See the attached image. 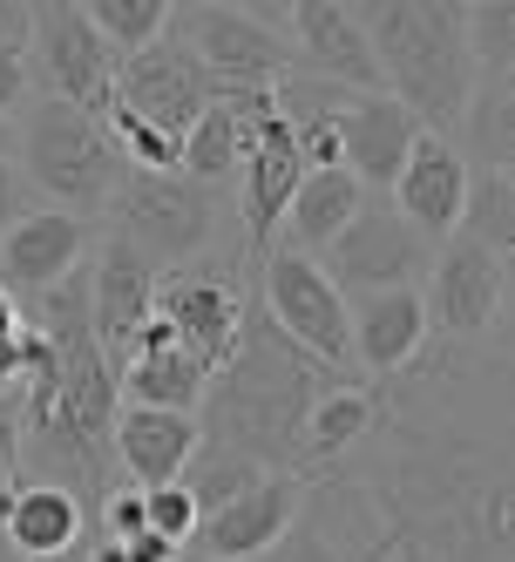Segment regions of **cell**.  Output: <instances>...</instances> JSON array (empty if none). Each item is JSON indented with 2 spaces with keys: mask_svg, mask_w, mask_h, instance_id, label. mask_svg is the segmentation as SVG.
<instances>
[{
  "mask_svg": "<svg viewBox=\"0 0 515 562\" xmlns=\"http://www.w3.org/2000/svg\"><path fill=\"white\" fill-rule=\"evenodd\" d=\"M333 386H346V373L299 352L258 312V292H251V312H245V326H237L231 359L211 373L204 400H197V407H204L197 414V440L245 454L265 474H299L305 481V414H312V400L333 393Z\"/></svg>",
  "mask_w": 515,
  "mask_h": 562,
  "instance_id": "6da1fadb",
  "label": "cell"
},
{
  "mask_svg": "<svg viewBox=\"0 0 515 562\" xmlns=\"http://www.w3.org/2000/svg\"><path fill=\"white\" fill-rule=\"evenodd\" d=\"M352 14L367 27L380 95L401 102L427 136L461 130V109L474 89V48H468L461 0H373V8H352Z\"/></svg>",
  "mask_w": 515,
  "mask_h": 562,
  "instance_id": "7a4b0ae2",
  "label": "cell"
},
{
  "mask_svg": "<svg viewBox=\"0 0 515 562\" xmlns=\"http://www.w3.org/2000/svg\"><path fill=\"white\" fill-rule=\"evenodd\" d=\"M21 130V149H14V170L27 177V190L48 196V211H68V217H89L109 211L115 183L130 177L123 149H115V136L96 123V115L68 109V102H34Z\"/></svg>",
  "mask_w": 515,
  "mask_h": 562,
  "instance_id": "3957f363",
  "label": "cell"
},
{
  "mask_svg": "<svg viewBox=\"0 0 515 562\" xmlns=\"http://www.w3.org/2000/svg\"><path fill=\"white\" fill-rule=\"evenodd\" d=\"M217 224H224V196L204 183H183V177L130 170L109 196V237H123L156 271H183L197 258H211Z\"/></svg>",
  "mask_w": 515,
  "mask_h": 562,
  "instance_id": "277c9868",
  "label": "cell"
},
{
  "mask_svg": "<svg viewBox=\"0 0 515 562\" xmlns=\"http://www.w3.org/2000/svg\"><path fill=\"white\" fill-rule=\"evenodd\" d=\"M164 34L197 68H204L211 102L217 95H245V89H271L292 68L286 34L265 27L251 8H211V0H197V8H170Z\"/></svg>",
  "mask_w": 515,
  "mask_h": 562,
  "instance_id": "5b68a950",
  "label": "cell"
},
{
  "mask_svg": "<svg viewBox=\"0 0 515 562\" xmlns=\"http://www.w3.org/2000/svg\"><path fill=\"white\" fill-rule=\"evenodd\" d=\"M258 271H265L258 278V312L271 326H279L299 352H312L320 367L352 373V318H346V299L333 292V278L312 258L279 251V245L258 258Z\"/></svg>",
  "mask_w": 515,
  "mask_h": 562,
  "instance_id": "8992f818",
  "label": "cell"
},
{
  "mask_svg": "<svg viewBox=\"0 0 515 562\" xmlns=\"http://www.w3.org/2000/svg\"><path fill=\"white\" fill-rule=\"evenodd\" d=\"M502 305H508V258L468 245V237L434 245L427 292H421L427 339H441V346H482L502 326Z\"/></svg>",
  "mask_w": 515,
  "mask_h": 562,
  "instance_id": "52a82bcc",
  "label": "cell"
},
{
  "mask_svg": "<svg viewBox=\"0 0 515 562\" xmlns=\"http://www.w3.org/2000/svg\"><path fill=\"white\" fill-rule=\"evenodd\" d=\"M427 258H434L427 237H414L387 196H367L360 217H352L312 265L333 278L339 299L346 292L367 299V292H414V278H427Z\"/></svg>",
  "mask_w": 515,
  "mask_h": 562,
  "instance_id": "ba28073f",
  "label": "cell"
},
{
  "mask_svg": "<svg viewBox=\"0 0 515 562\" xmlns=\"http://www.w3.org/2000/svg\"><path fill=\"white\" fill-rule=\"evenodd\" d=\"M245 312H251V292L237 285V265H231V258H197V265H183V271H164V278H156V318H170L177 346H183L204 373H217L224 359H231Z\"/></svg>",
  "mask_w": 515,
  "mask_h": 562,
  "instance_id": "9c48e42d",
  "label": "cell"
},
{
  "mask_svg": "<svg viewBox=\"0 0 515 562\" xmlns=\"http://www.w3.org/2000/svg\"><path fill=\"white\" fill-rule=\"evenodd\" d=\"M27 55L42 68V82L55 102L82 109V115H109L115 102V55L102 48V34L89 27L82 8L68 0H27Z\"/></svg>",
  "mask_w": 515,
  "mask_h": 562,
  "instance_id": "30bf717a",
  "label": "cell"
},
{
  "mask_svg": "<svg viewBox=\"0 0 515 562\" xmlns=\"http://www.w3.org/2000/svg\"><path fill=\"white\" fill-rule=\"evenodd\" d=\"M109 109H123V115H136V123L164 130L170 143H183L197 130V115L211 109V82H204V68L164 34V42H149L143 55L115 61V102Z\"/></svg>",
  "mask_w": 515,
  "mask_h": 562,
  "instance_id": "8fae6325",
  "label": "cell"
},
{
  "mask_svg": "<svg viewBox=\"0 0 515 562\" xmlns=\"http://www.w3.org/2000/svg\"><path fill=\"white\" fill-rule=\"evenodd\" d=\"M305 508V481L299 474H258L237 502H224L217 515L197 521V536L183 555H204V562H265L292 536V521Z\"/></svg>",
  "mask_w": 515,
  "mask_h": 562,
  "instance_id": "7c38bea8",
  "label": "cell"
},
{
  "mask_svg": "<svg viewBox=\"0 0 515 562\" xmlns=\"http://www.w3.org/2000/svg\"><path fill=\"white\" fill-rule=\"evenodd\" d=\"M279 34L292 48V75H312V82H333L352 95H380V68H373L367 27L352 8H339V0H292Z\"/></svg>",
  "mask_w": 515,
  "mask_h": 562,
  "instance_id": "4fadbf2b",
  "label": "cell"
},
{
  "mask_svg": "<svg viewBox=\"0 0 515 562\" xmlns=\"http://www.w3.org/2000/svg\"><path fill=\"white\" fill-rule=\"evenodd\" d=\"M89 217H68V211H48L34 204L14 231H0V292L14 299H42L48 285H61V278L89 258Z\"/></svg>",
  "mask_w": 515,
  "mask_h": 562,
  "instance_id": "5bb4252c",
  "label": "cell"
},
{
  "mask_svg": "<svg viewBox=\"0 0 515 562\" xmlns=\"http://www.w3.org/2000/svg\"><path fill=\"white\" fill-rule=\"evenodd\" d=\"M461 196H468V164H461V149L448 136H421L407 149V164L401 177H393L387 190V204L401 211V224L414 237H427V245H448L455 224H461Z\"/></svg>",
  "mask_w": 515,
  "mask_h": 562,
  "instance_id": "9a60e30c",
  "label": "cell"
},
{
  "mask_svg": "<svg viewBox=\"0 0 515 562\" xmlns=\"http://www.w3.org/2000/svg\"><path fill=\"white\" fill-rule=\"evenodd\" d=\"M156 271L143 251H130L123 237H102L89 258V318H96V346L109 352V367L123 359V346L136 339V326L156 312Z\"/></svg>",
  "mask_w": 515,
  "mask_h": 562,
  "instance_id": "2e32d148",
  "label": "cell"
},
{
  "mask_svg": "<svg viewBox=\"0 0 515 562\" xmlns=\"http://www.w3.org/2000/svg\"><path fill=\"white\" fill-rule=\"evenodd\" d=\"M333 136H339V170L373 196V190H393V177H401V164H407V149L427 130L414 123L401 102H387V95H352V109L333 123Z\"/></svg>",
  "mask_w": 515,
  "mask_h": 562,
  "instance_id": "e0dca14e",
  "label": "cell"
},
{
  "mask_svg": "<svg viewBox=\"0 0 515 562\" xmlns=\"http://www.w3.org/2000/svg\"><path fill=\"white\" fill-rule=\"evenodd\" d=\"M109 454H115V481L130 488H170L183 481L190 454H197V414H164V407H123L109 434Z\"/></svg>",
  "mask_w": 515,
  "mask_h": 562,
  "instance_id": "ac0fdd59",
  "label": "cell"
},
{
  "mask_svg": "<svg viewBox=\"0 0 515 562\" xmlns=\"http://www.w3.org/2000/svg\"><path fill=\"white\" fill-rule=\"evenodd\" d=\"M346 318H352V359H360L373 380H401L427 346L421 292H367V299L346 305Z\"/></svg>",
  "mask_w": 515,
  "mask_h": 562,
  "instance_id": "d6986e66",
  "label": "cell"
},
{
  "mask_svg": "<svg viewBox=\"0 0 515 562\" xmlns=\"http://www.w3.org/2000/svg\"><path fill=\"white\" fill-rule=\"evenodd\" d=\"M96 529H89V508L48 488V481H21V495L8 502V515H0V549H8L14 562H55L68 549H82Z\"/></svg>",
  "mask_w": 515,
  "mask_h": 562,
  "instance_id": "ffe728a7",
  "label": "cell"
},
{
  "mask_svg": "<svg viewBox=\"0 0 515 562\" xmlns=\"http://www.w3.org/2000/svg\"><path fill=\"white\" fill-rule=\"evenodd\" d=\"M360 204H367V190L352 183L346 170H305L299 177V190H292V204H286V217H279V237L271 245L279 251H299V258H320L333 237L360 217Z\"/></svg>",
  "mask_w": 515,
  "mask_h": 562,
  "instance_id": "44dd1931",
  "label": "cell"
},
{
  "mask_svg": "<svg viewBox=\"0 0 515 562\" xmlns=\"http://www.w3.org/2000/svg\"><path fill=\"white\" fill-rule=\"evenodd\" d=\"M367 434H373V386L367 380H346V386L320 393L312 414H305V481L339 468Z\"/></svg>",
  "mask_w": 515,
  "mask_h": 562,
  "instance_id": "7402d4cb",
  "label": "cell"
},
{
  "mask_svg": "<svg viewBox=\"0 0 515 562\" xmlns=\"http://www.w3.org/2000/svg\"><path fill=\"white\" fill-rule=\"evenodd\" d=\"M211 373L197 367L183 346L170 352H143V359H123L115 367V393H130V407H164V414H197Z\"/></svg>",
  "mask_w": 515,
  "mask_h": 562,
  "instance_id": "603a6c76",
  "label": "cell"
},
{
  "mask_svg": "<svg viewBox=\"0 0 515 562\" xmlns=\"http://www.w3.org/2000/svg\"><path fill=\"white\" fill-rule=\"evenodd\" d=\"M237 156H245V123H237L224 102H211L197 115V130L177 143V177L204 183V190H224L237 177Z\"/></svg>",
  "mask_w": 515,
  "mask_h": 562,
  "instance_id": "cb8c5ba5",
  "label": "cell"
},
{
  "mask_svg": "<svg viewBox=\"0 0 515 562\" xmlns=\"http://www.w3.org/2000/svg\"><path fill=\"white\" fill-rule=\"evenodd\" d=\"M455 237H468V245H482L495 258H515V177L508 170H468Z\"/></svg>",
  "mask_w": 515,
  "mask_h": 562,
  "instance_id": "d4e9b609",
  "label": "cell"
},
{
  "mask_svg": "<svg viewBox=\"0 0 515 562\" xmlns=\"http://www.w3.org/2000/svg\"><path fill=\"white\" fill-rule=\"evenodd\" d=\"M265 468H251L245 454H231V448H211V440H197V454H190V468H183V481L177 488L190 495V508H197V521L204 515H217L224 502H237L258 481Z\"/></svg>",
  "mask_w": 515,
  "mask_h": 562,
  "instance_id": "484cf974",
  "label": "cell"
},
{
  "mask_svg": "<svg viewBox=\"0 0 515 562\" xmlns=\"http://www.w3.org/2000/svg\"><path fill=\"white\" fill-rule=\"evenodd\" d=\"M89 27L102 34V48L115 61H130L143 55L149 42H164V27H170V0H89Z\"/></svg>",
  "mask_w": 515,
  "mask_h": 562,
  "instance_id": "4316f807",
  "label": "cell"
},
{
  "mask_svg": "<svg viewBox=\"0 0 515 562\" xmlns=\"http://www.w3.org/2000/svg\"><path fill=\"white\" fill-rule=\"evenodd\" d=\"M143 529L149 536H164V542H177V549H190V536H197V508H190V495L177 488H149L143 495Z\"/></svg>",
  "mask_w": 515,
  "mask_h": 562,
  "instance_id": "83f0119b",
  "label": "cell"
},
{
  "mask_svg": "<svg viewBox=\"0 0 515 562\" xmlns=\"http://www.w3.org/2000/svg\"><path fill=\"white\" fill-rule=\"evenodd\" d=\"M21 414H14V393L0 400V515H8V502L21 495Z\"/></svg>",
  "mask_w": 515,
  "mask_h": 562,
  "instance_id": "f1b7e54d",
  "label": "cell"
},
{
  "mask_svg": "<svg viewBox=\"0 0 515 562\" xmlns=\"http://www.w3.org/2000/svg\"><path fill=\"white\" fill-rule=\"evenodd\" d=\"M265 562H339V549H333V542H326V536H320V529H312V521L299 515V521H292V536H286L279 549H271Z\"/></svg>",
  "mask_w": 515,
  "mask_h": 562,
  "instance_id": "f546056e",
  "label": "cell"
},
{
  "mask_svg": "<svg viewBox=\"0 0 515 562\" xmlns=\"http://www.w3.org/2000/svg\"><path fill=\"white\" fill-rule=\"evenodd\" d=\"M27 102V55L21 48H0V123H14Z\"/></svg>",
  "mask_w": 515,
  "mask_h": 562,
  "instance_id": "4dcf8cb0",
  "label": "cell"
},
{
  "mask_svg": "<svg viewBox=\"0 0 515 562\" xmlns=\"http://www.w3.org/2000/svg\"><path fill=\"white\" fill-rule=\"evenodd\" d=\"M27 211H34V190H27V177H21L14 164H0V231H14Z\"/></svg>",
  "mask_w": 515,
  "mask_h": 562,
  "instance_id": "1f68e13d",
  "label": "cell"
},
{
  "mask_svg": "<svg viewBox=\"0 0 515 562\" xmlns=\"http://www.w3.org/2000/svg\"><path fill=\"white\" fill-rule=\"evenodd\" d=\"M0 48L27 55V8H21V0H0Z\"/></svg>",
  "mask_w": 515,
  "mask_h": 562,
  "instance_id": "d6a6232c",
  "label": "cell"
},
{
  "mask_svg": "<svg viewBox=\"0 0 515 562\" xmlns=\"http://www.w3.org/2000/svg\"><path fill=\"white\" fill-rule=\"evenodd\" d=\"M14 333H21V299L0 292V339H14Z\"/></svg>",
  "mask_w": 515,
  "mask_h": 562,
  "instance_id": "836d02e7",
  "label": "cell"
},
{
  "mask_svg": "<svg viewBox=\"0 0 515 562\" xmlns=\"http://www.w3.org/2000/svg\"><path fill=\"white\" fill-rule=\"evenodd\" d=\"M14 149H21V130H14V123H0V164H14Z\"/></svg>",
  "mask_w": 515,
  "mask_h": 562,
  "instance_id": "e575fe53",
  "label": "cell"
},
{
  "mask_svg": "<svg viewBox=\"0 0 515 562\" xmlns=\"http://www.w3.org/2000/svg\"><path fill=\"white\" fill-rule=\"evenodd\" d=\"M0 562H14V555H8V549H0Z\"/></svg>",
  "mask_w": 515,
  "mask_h": 562,
  "instance_id": "d590c367",
  "label": "cell"
}]
</instances>
